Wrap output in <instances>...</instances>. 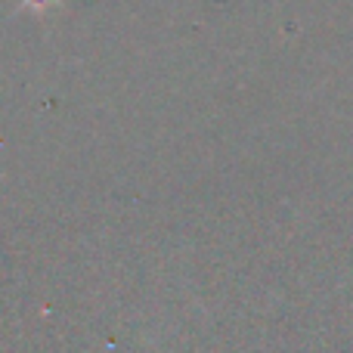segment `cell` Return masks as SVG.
Segmentation results:
<instances>
[{"label": "cell", "instance_id": "1", "mask_svg": "<svg viewBox=\"0 0 353 353\" xmlns=\"http://www.w3.org/2000/svg\"><path fill=\"white\" fill-rule=\"evenodd\" d=\"M28 10H37V12H43V10H50V6L56 3V0H22Z\"/></svg>", "mask_w": 353, "mask_h": 353}]
</instances>
